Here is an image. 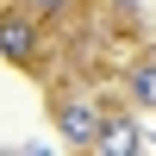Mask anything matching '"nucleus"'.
<instances>
[{
	"label": "nucleus",
	"instance_id": "obj_1",
	"mask_svg": "<svg viewBox=\"0 0 156 156\" xmlns=\"http://www.w3.org/2000/svg\"><path fill=\"white\" fill-rule=\"evenodd\" d=\"M56 131L69 137V144H100V112L94 106H81V100H69V106H56Z\"/></svg>",
	"mask_w": 156,
	"mask_h": 156
},
{
	"label": "nucleus",
	"instance_id": "obj_2",
	"mask_svg": "<svg viewBox=\"0 0 156 156\" xmlns=\"http://www.w3.org/2000/svg\"><path fill=\"white\" fill-rule=\"evenodd\" d=\"M0 56L31 62V56H37V25H31V19H19V12H6V19H0Z\"/></svg>",
	"mask_w": 156,
	"mask_h": 156
},
{
	"label": "nucleus",
	"instance_id": "obj_3",
	"mask_svg": "<svg viewBox=\"0 0 156 156\" xmlns=\"http://www.w3.org/2000/svg\"><path fill=\"white\" fill-rule=\"evenodd\" d=\"M131 100L137 106H156V62H137L131 69Z\"/></svg>",
	"mask_w": 156,
	"mask_h": 156
},
{
	"label": "nucleus",
	"instance_id": "obj_4",
	"mask_svg": "<svg viewBox=\"0 0 156 156\" xmlns=\"http://www.w3.org/2000/svg\"><path fill=\"white\" fill-rule=\"evenodd\" d=\"M62 6H69V0H37V12H62Z\"/></svg>",
	"mask_w": 156,
	"mask_h": 156
}]
</instances>
